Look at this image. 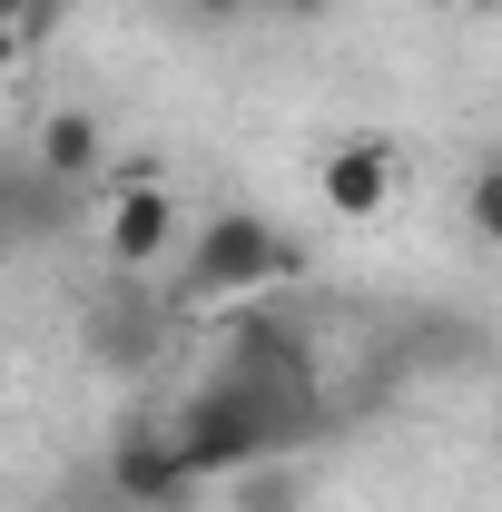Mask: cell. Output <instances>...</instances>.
Instances as JSON below:
<instances>
[{
	"mask_svg": "<svg viewBox=\"0 0 502 512\" xmlns=\"http://www.w3.org/2000/svg\"><path fill=\"white\" fill-rule=\"evenodd\" d=\"M256 10H266V20H296V30H306V20H335V0H256Z\"/></svg>",
	"mask_w": 502,
	"mask_h": 512,
	"instance_id": "obj_13",
	"label": "cell"
},
{
	"mask_svg": "<svg viewBox=\"0 0 502 512\" xmlns=\"http://www.w3.org/2000/svg\"><path fill=\"white\" fill-rule=\"evenodd\" d=\"M306 434H315V384L306 375H237V365H217V384H197L178 404V444H188L197 483L256 473V463H276Z\"/></svg>",
	"mask_w": 502,
	"mask_h": 512,
	"instance_id": "obj_1",
	"label": "cell"
},
{
	"mask_svg": "<svg viewBox=\"0 0 502 512\" xmlns=\"http://www.w3.org/2000/svg\"><path fill=\"white\" fill-rule=\"evenodd\" d=\"M227 365H237V375H306L315 355H306V335H296L286 316H247L237 345H227Z\"/></svg>",
	"mask_w": 502,
	"mask_h": 512,
	"instance_id": "obj_7",
	"label": "cell"
},
{
	"mask_svg": "<svg viewBox=\"0 0 502 512\" xmlns=\"http://www.w3.org/2000/svg\"><path fill=\"white\" fill-rule=\"evenodd\" d=\"M40 178H50V188L99 178V119H89V109H50V119H40Z\"/></svg>",
	"mask_w": 502,
	"mask_h": 512,
	"instance_id": "obj_6",
	"label": "cell"
},
{
	"mask_svg": "<svg viewBox=\"0 0 502 512\" xmlns=\"http://www.w3.org/2000/svg\"><path fill=\"white\" fill-rule=\"evenodd\" d=\"M168 237H178V207H168V188L138 168L119 197H109V256H128V266H148V256H168Z\"/></svg>",
	"mask_w": 502,
	"mask_h": 512,
	"instance_id": "obj_5",
	"label": "cell"
},
{
	"mask_svg": "<svg viewBox=\"0 0 502 512\" xmlns=\"http://www.w3.org/2000/svg\"><path fill=\"white\" fill-rule=\"evenodd\" d=\"M60 10H69V0H0V20H10V30H20L30 50H40V40L60 30Z\"/></svg>",
	"mask_w": 502,
	"mask_h": 512,
	"instance_id": "obj_11",
	"label": "cell"
},
{
	"mask_svg": "<svg viewBox=\"0 0 502 512\" xmlns=\"http://www.w3.org/2000/svg\"><path fill=\"white\" fill-rule=\"evenodd\" d=\"M30 227H40V178L0 168V247H10V237H30Z\"/></svg>",
	"mask_w": 502,
	"mask_h": 512,
	"instance_id": "obj_9",
	"label": "cell"
},
{
	"mask_svg": "<svg viewBox=\"0 0 502 512\" xmlns=\"http://www.w3.org/2000/svg\"><path fill=\"white\" fill-rule=\"evenodd\" d=\"M109 493L128 512H178L197 493V463L178 444V424H128L119 444H109Z\"/></svg>",
	"mask_w": 502,
	"mask_h": 512,
	"instance_id": "obj_3",
	"label": "cell"
},
{
	"mask_svg": "<svg viewBox=\"0 0 502 512\" xmlns=\"http://www.w3.org/2000/svg\"><path fill=\"white\" fill-rule=\"evenodd\" d=\"M20 50H30V40H20V30H10V20H0V79H10V69H20Z\"/></svg>",
	"mask_w": 502,
	"mask_h": 512,
	"instance_id": "obj_14",
	"label": "cell"
},
{
	"mask_svg": "<svg viewBox=\"0 0 502 512\" xmlns=\"http://www.w3.org/2000/svg\"><path fill=\"white\" fill-rule=\"evenodd\" d=\"M306 493H296V473H276V463H256L247 483H237V512H296Z\"/></svg>",
	"mask_w": 502,
	"mask_h": 512,
	"instance_id": "obj_10",
	"label": "cell"
},
{
	"mask_svg": "<svg viewBox=\"0 0 502 512\" xmlns=\"http://www.w3.org/2000/svg\"><path fill=\"white\" fill-rule=\"evenodd\" d=\"M394 178H404V158H394L384 138H335L325 168H315V188H325L335 217H384V207H394Z\"/></svg>",
	"mask_w": 502,
	"mask_h": 512,
	"instance_id": "obj_4",
	"label": "cell"
},
{
	"mask_svg": "<svg viewBox=\"0 0 502 512\" xmlns=\"http://www.w3.org/2000/svg\"><path fill=\"white\" fill-rule=\"evenodd\" d=\"M463 217H473V237H483V247H502V158H493V168H473Z\"/></svg>",
	"mask_w": 502,
	"mask_h": 512,
	"instance_id": "obj_8",
	"label": "cell"
},
{
	"mask_svg": "<svg viewBox=\"0 0 502 512\" xmlns=\"http://www.w3.org/2000/svg\"><path fill=\"white\" fill-rule=\"evenodd\" d=\"M424 10H463V0H424Z\"/></svg>",
	"mask_w": 502,
	"mask_h": 512,
	"instance_id": "obj_15",
	"label": "cell"
},
{
	"mask_svg": "<svg viewBox=\"0 0 502 512\" xmlns=\"http://www.w3.org/2000/svg\"><path fill=\"white\" fill-rule=\"evenodd\" d=\"M188 20H207V30H237V20H256V0H188Z\"/></svg>",
	"mask_w": 502,
	"mask_h": 512,
	"instance_id": "obj_12",
	"label": "cell"
},
{
	"mask_svg": "<svg viewBox=\"0 0 502 512\" xmlns=\"http://www.w3.org/2000/svg\"><path fill=\"white\" fill-rule=\"evenodd\" d=\"M306 266V247L276 227V217H256V207H217L207 227H197V256H188V276H197V296H247V286H286Z\"/></svg>",
	"mask_w": 502,
	"mask_h": 512,
	"instance_id": "obj_2",
	"label": "cell"
}]
</instances>
